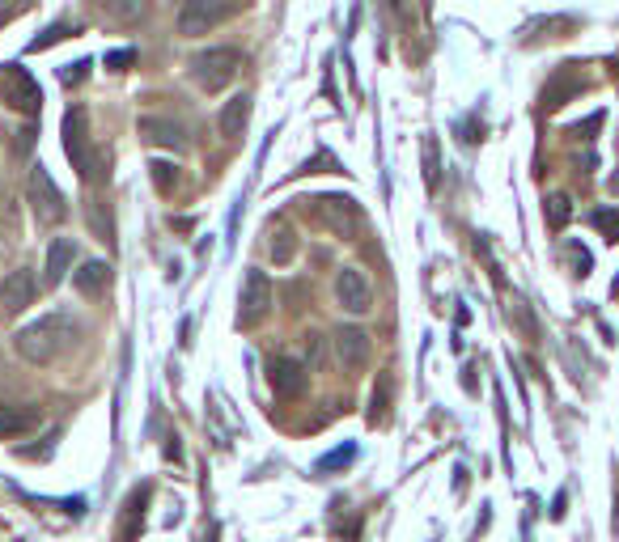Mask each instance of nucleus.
Returning <instances> with one entry per match:
<instances>
[{"label":"nucleus","mask_w":619,"mask_h":542,"mask_svg":"<svg viewBox=\"0 0 619 542\" xmlns=\"http://www.w3.org/2000/svg\"><path fill=\"white\" fill-rule=\"evenodd\" d=\"M607 191H611V195H619V170L607 178Z\"/></svg>","instance_id":"27"},{"label":"nucleus","mask_w":619,"mask_h":542,"mask_svg":"<svg viewBox=\"0 0 619 542\" xmlns=\"http://www.w3.org/2000/svg\"><path fill=\"white\" fill-rule=\"evenodd\" d=\"M310 382V369L293 356H272L268 360V386L276 399H302V390Z\"/></svg>","instance_id":"8"},{"label":"nucleus","mask_w":619,"mask_h":542,"mask_svg":"<svg viewBox=\"0 0 619 542\" xmlns=\"http://www.w3.org/2000/svg\"><path fill=\"white\" fill-rule=\"evenodd\" d=\"M268 310H272V284L259 267H251L242 280V297H238V327H259L268 318Z\"/></svg>","instance_id":"6"},{"label":"nucleus","mask_w":619,"mask_h":542,"mask_svg":"<svg viewBox=\"0 0 619 542\" xmlns=\"http://www.w3.org/2000/svg\"><path fill=\"white\" fill-rule=\"evenodd\" d=\"M352 458H357V449L344 445V449H335V454H327L323 462H318V471H323V475H327V471H340V466H348Z\"/></svg>","instance_id":"22"},{"label":"nucleus","mask_w":619,"mask_h":542,"mask_svg":"<svg viewBox=\"0 0 619 542\" xmlns=\"http://www.w3.org/2000/svg\"><path fill=\"white\" fill-rule=\"evenodd\" d=\"M0 102L17 115H39L43 111V89L22 64H5L0 68Z\"/></svg>","instance_id":"4"},{"label":"nucleus","mask_w":619,"mask_h":542,"mask_svg":"<svg viewBox=\"0 0 619 542\" xmlns=\"http://www.w3.org/2000/svg\"><path fill=\"white\" fill-rule=\"evenodd\" d=\"M90 225H94V233L102 242L111 238V216H102V204H90Z\"/></svg>","instance_id":"23"},{"label":"nucleus","mask_w":619,"mask_h":542,"mask_svg":"<svg viewBox=\"0 0 619 542\" xmlns=\"http://www.w3.org/2000/svg\"><path fill=\"white\" fill-rule=\"evenodd\" d=\"M569 259H573V267H577V276H586V271H590V255H586V250H569Z\"/></svg>","instance_id":"25"},{"label":"nucleus","mask_w":619,"mask_h":542,"mask_svg":"<svg viewBox=\"0 0 619 542\" xmlns=\"http://www.w3.org/2000/svg\"><path fill=\"white\" fill-rule=\"evenodd\" d=\"M34 293H39V280H34L30 267L9 271V276L0 280V314H22L34 301Z\"/></svg>","instance_id":"9"},{"label":"nucleus","mask_w":619,"mask_h":542,"mask_svg":"<svg viewBox=\"0 0 619 542\" xmlns=\"http://www.w3.org/2000/svg\"><path fill=\"white\" fill-rule=\"evenodd\" d=\"M335 301H340L348 314H365L369 305H374V288H369V280L357 267H344L340 276H335Z\"/></svg>","instance_id":"10"},{"label":"nucleus","mask_w":619,"mask_h":542,"mask_svg":"<svg viewBox=\"0 0 619 542\" xmlns=\"http://www.w3.org/2000/svg\"><path fill=\"white\" fill-rule=\"evenodd\" d=\"M64 153L73 161V170L81 174V183H102L106 178V157L94 149V136H90V115L73 106V111L64 115Z\"/></svg>","instance_id":"2"},{"label":"nucleus","mask_w":619,"mask_h":542,"mask_svg":"<svg viewBox=\"0 0 619 542\" xmlns=\"http://www.w3.org/2000/svg\"><path fill=\"white\" fill-rule=\"evenodd\" d=\"M106 284H111V263H102V259H90L73 271V288L81 297H102Z\"/></svg>","instance_id":"13"},{"label":"nucleus","mask_w":619,"mask_h":542,"mask_svg":"<svg viewBox=\"0 0 619 542\" xmlns=\"http://www.w3.org/2000/svg\"><path fill=\"white\" fill-rule=\"evenodd\" d=\"M153 183H157V191H162V195H170L174 187H179V170H174V166H166V161H153Z\"/></svg>","instance_id":"20"},{"label":"nucleus","mask_w":619,"mask_h":542,"mask_svg":"<svg viewBox=\"0 0 619 542\" xmlns=\"http://www.w3.org/2000/svg\"><path fill=\"white\" fill-rule=\"evenodd\" d=\"M306 352H310V360L318 365V360H323V339H318V335H306Z\"/></svg>","instance_id":"26"},{"label":"nucleus","mask_w":619,"mask_h":542,"mask_svg":"<svg viewBox=\"0 0 619 542\" xmlns=\"http://www.w3.org/2000/svg\"><path fill=\"white\" fill-rule=\"evenodd\" d=\"M234 13H242L238 0L234 5H221V0H187V5L179 9V30L183 34H208L212 26L229 22Z\"/></svg>","instance_id":"7"},{"label":"nucleus","mask_w":619,"mask_h":542,"mask_svg":"<svg viewBox=\"0 0 619 542\" xmlns=\"http://www.w3.org/2000/svg\"><path fill=\"white\" fill-rule=\"evenodd\" d=\"M246 119H251V98L246 94H234L225 106H221V115H217V128L225 140H238L242 128H246Z\"/></svg>","instance_id":"14"},{"label":"nucleus","mask_w":619,"mask_h":542,"mask_svg":"<svg viewBox=\"0 0 619 542\" xmlns=\"http://www.w3.org/2000/svg\"><path fill=\"white\" fill-rule=\"evenodd\" d=\"M43 407L39 403H0V437H22V432L39 428Z\"/></svg>","instance_id":"12"},{"label":"nucleus","mask_w":619,"mask_h":542,"mask_svg":"<svg viewBox=\"0 0 619 542\" xmlns=\"http://www.w3.org/2000/svg\"><path fill=\"white\" fill-rule=\"evenodd\" d=\"M132 64V51H111V56H106V68H115V72H123Z\"/></svg>","instance_id":"24"},{"label":"nucleus","mask_w":619,"mask_h":542,"mask_svg":"<svg viewBox=\"0 0 619 542\" xmlns=\"http://www.w3.org/2000/svg\"><path fill=\"white\" fill-rule=\"evenodd\" d=\"M73 343H77V322L68 314H43L39 322H30V327L13 335V348L26 365H51V360H60Z\"/></svg>","instance_id":"1"},{"label":"nucleus","mask_w":619,"mask_h":542,"mask_svg":"<svg viewBox=\"0 0 619 542\" xmlns=\"http://www.w3.org/2000/svg\"><path fill=\"white\" fill-rule=\"evenodd\" d=\"M242 72V51L238 47H208L191 60V77H196L200 89H225Z\"/></svg>","instance_id":"3"},{"label":"nucleus","mask_w":619,"mask_h":542,"mask_svg":"<svg viewBox=\"0 0 619 542\" xmlns=\"http://www.w3.org/2000/svg\"><path fill=\"white\" fill-rule=\"evenodd\" d=\"M335 360H340L344 369H365L369 365V352H374V343L361 327H340L335 331Z\"/></svg>","instance_id":"11"},{"label":"nucleus","mask_w":619,"mask_h":542,"mask_svg":"<svg viewBox=\"0 0 619 542\" xmlns=\"http://www.w3.org/2000/svg\"><path fill=\"white\" fill-rule=\"evenodd\" d=\"M573 68H577V64H564V68L556 72V81L543 89V106H547V111H556V106H564V98H569L573 89H581V77H573Z\"/></svg>","instance_id":"16"},{"label":"nucleus","mask_w":619,"mask_h":542,"mask_svg":"<svg viewBox=\"0 0 619 542\" xmlns=\"http://www.w3.org/2000/svg\"><path fill=\"white\" fill-rule=\"evenodd\" d=\"M268 250H272V259H276L280 267H285V263H293V255H297V238H293L289 229H276V233H272V242H268Z\"/></svg>","instance_id":"18"},{"label":"nucleus","mask_w":619,"mask_h":542,"mask_svg":"<svg viewBox=\"0 0 619 542\" xmlns=\"http://www.w3.org/2000/svg\"><path fill=\"white\" fill-rule=\"evenodd\" d=\"M615 293H619V280H615Z\"/></svg>","instance_id":"28"},{"label":"nucleus","mask_w":619,"mask_h":542,"mask_svg":"<svg viewBox=\"0 0 619 542\" xmlns=\"http://www.w3.org/2000/svg\"><path fill=\"white\" fill-rule=\"evenodd\" d=\"M30 208H34V221H39V225H60L68 216L64 195H60L56 183H51V174L43 166L30 170Z\"/></svg>","instance_id":"5"},{"label":"nucleus","mask_w":619,"mask_h":542,"mask_svg":"<svg viewBox=\"0 0 619 542\" xmlns=\"http://www.w3.org/2000/svg\"><path fill=\"white\" fill-rule=\"evenodd\" d=\"M594 225L607 233V242H619V208H598L594 212Z\"/></svg>","instance_id":"21"},{"label":"nucleus","mask_w":619,"mask_h":542,"mask_svg":"<svg viewBox=\"0 0 619 542\" xmlns=\"http://www.w3.org/2000/svg\"><path fill=\"white\" fill-rule=\"evenodd\" d=\"M140 136L149 144H166V149H183V132L170 119H140Z\"/></svg>","instance_id":"17"},{"label":"nucleus","mask_w":619,"mask_h":542,"mask_svg":"<svg viewBox=\"0 0 619 542\" xmlns=\"http://www.w3.org/2000/svg\"><path fill=\"white\" fill-rule=\"evenodd\" d=\"M73 259H77V242L73 238H56L47 246V284H60L68 271H73Z\"/></svg>","instance_id":"15"},{"label":"nucleus","mask_w":619,"mask_h":542,"mask_svg":"<svg viewBox=\"0 0 619 542\" xmlns=\"http://www.w3.org/2000/svg\"><path fill=\"white\" fill-rule=\"evenodd\" d=\"M543 216H547V225H552V229H564V225H569V216H573L569 195H552V200L543 204Z\"/></svg>","instance_id":"19"}]
</instances>
